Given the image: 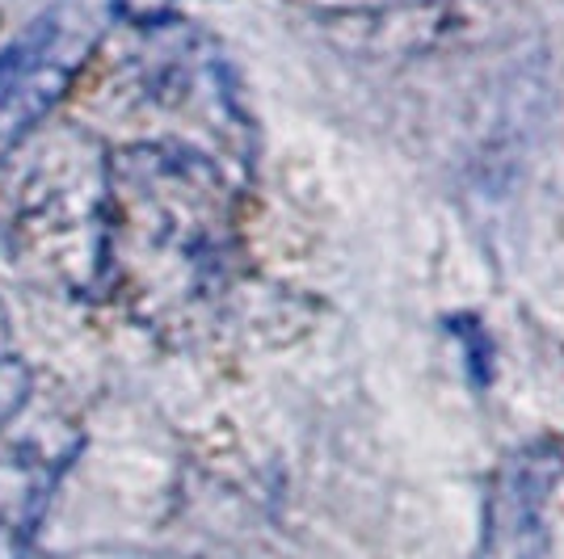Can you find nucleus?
<instances>
[{"instance_id":"nucleus-3","label":"nucleus","mask_w":564,"mask_h":559,"mask_svg":"<svg viewBox=\"0 0 564 559\" xmlns=\"http://www.w3.org/2000/svg\"><path fill=\"white\" fill-rule=\"evenodd\" d=\"M122 0H51L0 51V156L25 143L110 34Z\"/></svg>"},{"instance_id":"nucleus-5","label":"nucleus","mask_w":564,"mask_h":559,"mask_svg":"<svg viewBox=\"0 0 564 559\" xmlns=\"http://www.w3.org/2000/svg\"><path fill=\"white\" fill-rule=\"evenodd\" d=\"M9 350H13V316H9V307L0 304V366L9 362Z\"/></svg>"},{"instance_id":"nucleus-2","label":"nucleus","mask_w":564,"mask_h":559,"mask_svg":"<svg viewBox=\"0 0 564 559\" xmlns=\"http://www.w3.org/2000/svg\"><path fill=\"white\" fill-rule=\"evenodd\" d=\"M106 207L110 156L80 127L43 122L0 156V244L59 299H106Z\"/></svg>"},{"instance_id":"nucleus-1","label":"nucleus","mask_w":564,"mask_h":559,"mask_svg":"<svg viewBox=\"0 0 564 559\" xmlns=\"http://www.w3.org/2000/svg\"><path fill=\"white\" fill-rule=\"evenodd\" d=\"M232 189L186 143H131L110 156L106 299L140 320H177L219 295L232 270Z\"/></svg>"},{"instance_id":"nucleus-4","label":"nucleus","mask_w":564,"mask_h":559,"mask_svg":"<svg viewBox=\"0 0 564 559\" xmlns=\"http://www.w3.org/2000/svg\"><path fill=\"white\" fill-rule=\"evenodd\" d=\"M494 22L489 0H400L346 18V47L371 59H422L430 51L480 43Z\"/></svg>"}]
</instances>
